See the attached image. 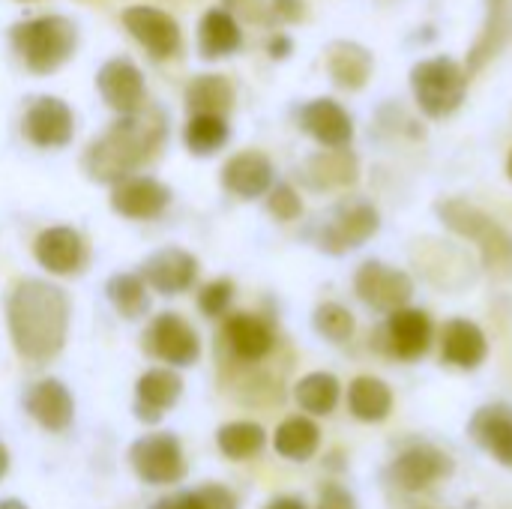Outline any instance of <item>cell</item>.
I'll return each mask as SVG.
<instances>
[{
  "instance_id": "cell-1",
  "label": "cell",
  "mask_w": 512,
  "mask_h": 509,
  "mask_svg": "<svg viewBox=\"0 0 512 509\" xmlns=\"http://www.w3.org/2000/svg\"><path fill=\"white\" fill-rule=\"evenodd\" d=\"M6 321L15 351L39 363L54 357L66 342L69 300L57 285H48L42 279H24L9 294Z\"/></svg>"
},
{
  "instance_id": "cell-2",
  "label": "cell",
  "mask_w": 512,
  "mask_h": 509,
  "mask_svg": "<svg viewBox=\"0 0 512 509\" xmlns=\"http://www.w3.org/2000/svg\"><path fill=\"white\" fill-rule=\"evenodd\" d=\"M165 138L162 111H135L120 117L99 141H93L84 153V168L99 183L126 180L141 162H147Z\"/></svg>"
},
{
  "instance_id": "cell-3",
  "label": "cell",
  "mask_w": 512,
  "mask_h": 509,
  "mask_svg": "<svg viewBox=\"0 0 512 509\" xmlns=\"http://www.w3.org/2000/svg\"><path fill=\"white\" fill-rule=\"evenodd\" d=\"M438 216L441 222L465 237L474 240L483 258V267L498 276V279H512V234L498 222L492 219L486 210H480L477 204L465 201V198H447L438 204Z\"/></svg>"
},
{
  "instance_id": "cell-4",
  "label": "cell",
  "mask_w": 512,
  "mask_h": 509,
  "mask_svg": "<svg viewBox=\"0 0 512 509\" xmlns=\"http://www.w3.org/2000/svg\"><path fill=\"white\" fill-rule=\"evenodd\" d=\"M12 45L30 72L48 75L60 69L75 51V27L60 15L30 18L12 27Z\"/></svg>"
},
{
  "instance_id": "cell-5",
  "label": "cell",
  "mask_w": 512,
  "mask_h": 509,
  "mask_svg": "<svg viewBox=\"0 0 512 509\" xmlns=\"http://www.w3.org/2000/svg\"><path fill=\"white\" fill-rule=\"evenodd\" d=\"M411 90L420 111L432 120H441L459 111V105L465 102L468 72L462 63H456L447 54L426 57L411 69Z\"/></svg>"
},
{
  "instance_id": "cell-6",
  "label": "cell",
  "mask_w": 512,
  "mask_h": 509,
  "mask_svg": "<svg viewBox=\"0 0 512 509\" xmlns=\"http://www.w3.org/2000/svg\"><path fill=\"white\" fill-rule=\"evenodd\" d=\"M135 474L150 486H174L186 477V459L180 441L171 432L144 435L129 450Z\"/></svg>"
},
{
  "instance_id": "cell-7",
  "label": "cell",
  "mask_w": 512,
  "mask_h": 509,
  "mask_svg": "<svg viewBox=\"0 0 512 509\" xmlns=\"http://www.w3.org/2000/svg\"><path fill=\"white\" fill-rule=\"evenodd\" d=\"M357 297L375 312H399L414 297V282L405 270H396L384 261H366L354 276Z\"/></svg>"
},
{
  "instance_id": "cell-8",
  "label": "cell",
  "mask_w": 512,
  "mask_h": 509,
  "mask_svg": "<svg viewBox=\"0 0 512 509\" xmlns=\"http://www.w3.org/2000/svg\"><path fill=\"white\" fill-rule=\"evenodd\" d=\"M381 228V216L369 201H351L336 210L330 225L321 231V249L330 255H345L351 249H360L369 237H375Z\"/></svg>"
},
{
  "instance_id": "cell-9",
  "label": "cell",
  "mask_w": 512,
  "mask_h": 509,
  "mask_svg": "<svg viewBox=\"0 0 512 509\" xmlns=\"http://www.w3.org/2000/svg\"><path fill=\"white\" fill-rule=\"evenodd\" d=\"M450 471H453L450 456H444L441 450H435L429 444H417V447H408L405 453H399L390 462L387 477L402 492H423L432 483H438L441 477H447Z\"/></svg>"
},
{
  "instance_id": "cell-10",
  "label": "cell",
  "mask_w": 512,
  "mask_h": 509,
  "mask_svg": "<svg viewBox=\"0 0 512 509\" xmlns=\"http://www.w3.org/2000/svg\"><path fill=\"white\" fill-rule=\"evenodd\" d=\"M432 321L423 309H399L387 315V324L381 330V342L390 357L396 360H420L432 345Z\"/></svg>"
},
{
  "instance_id": "cell-11",
  "label": "cell",
  "mask_w": 512,
  "mask_h": 509,
  "mask_svg": "<svg viewBox=\"0 0 512 509\" xmlns=\"http://www.w3.org/2000/svg\"><path fill=\"white\" fill-rule=\"evenodd\" d=\"M123 24L147 48V54H153L159 60L177 54V48H180L177 21L168 12L156 9V6H129L123 12Z\"/></svg>"
},
{
  "instance_id": "cell-12",
  "label": "cell",
  "mask_w": 512,
  "mask_h": 509,
  "mask_svg": "<svg viewBox=\"0 0 512 509\" xmlns=\"http://www.w3.org/2000/svg\"><path fill=\"white\" fill-rule=\"evenodd\" d=\"M72 129L75 120L69 105L54 96H39L24 114V135L36 147H63L72 141Z\"/></svg>"
},
{
  "instance_id": "cell-13",
  "label": "cell",
  "mask_w": 512,
  "mask_h": 509,
  "mask_svg": "<svg viewBox=\"0 0 512 509\" xmlns=\"http://www.w3.org/2000/svg\"><path fill=\"white\" fill-rule=\"evenodd\" d=\"M150 348L159 360L171 366H192L201 357L198 333L174 312H165L150 327Z\"/></svg>"
},
{
  "instance_id": "cell-14",
  "label": "cell",
  "mask_w": 512,
  "mask_h": 509,
  "mask_svg": "<svg viewBox=\"0 0 512 509\" xmlns=\"http://www.w3.org/2000/svg\"><path fill=\"white\" fill-rule=\"evenodd\" d=\"M96 84H99L102 99L114 111H120V117L141 111V105H144V75L132 60H108L99 69Z\"/></svg>"
},
{
  "instance_id": "cell-15",
  "label": "cell",
  "mask_w": 512,
  "mask_h": 509,
  "mask_svg": "<svg viewBox=\"0 0 512 509\" xmlns=\"http://www.w3.org/2000/svg\"><path fill=\"white\" fill-rule=\"evenodd\" d=\"M300 126L330 150H345L354 138V120L336 99H312L303 105Z\"/></svg>"
},
{
  "instance_id": "cell-16",
  "label": "cell",
  "mask_w": 512,
  "mask_h": 509,
  "mask_svg": "<svg viewBox=\"0 0 512 509\" xmlns=\"http://www.w3.org/2000/svg\"><path fill=\"white\" fill-rule=\"evenodd\" d=\"M171 201L168 186L153 177H126L114 183L111 207L126 219H156Z\"/></svg>"
},
{
  "instance_id": "cell-17",
  "label": "cell",
  "mask_w": 512,
  "mask_h": 509,
  "mask_svg": "<svg viewBox=\"0 0 512 509\" xmlns=\"http://www.w3.org/2000/svg\"><path fill=\"white\" fill-rule=\"evenodd\" d=\"M36 261L48 270V273H57V276H72L84 267L87 261V249H84V240L78 231L66 228V225H57V228H48L36 237Z\"/></svg>"
},
{
  "instance_id": "cell-18",
  "label": "cell",
  "mask_w": 512,
  "mask_h": 509,
  "mask_svg": "<svg viewBox=\"0 0 512 509\" xmlns=\"http://www.w3.org/2000/svg\"><path fill=\"white\" fill-rule=\"evenodd\" d=\"M486 354H489L486 333L474 321L453 318V321L444 324V330H441V357H444V363L474 372V369H480L486 363Z\"/></svg>"
},
{
  "instance_id": "cell-19",
  "label": "cell",
  "mask_w": 512,
  "mask_h": 509,
  "mask_svg": "<svg viewBox=\"0 0 512 509\" xmlns=\"http://www.w3.org/2000/svg\"><path fill=\"white\" fill-rule=\"evenodd\" d=\"M198 276V261L183 249H159L144 261V279L159 294H183Z\"/></svg>"
},
{
  "instance_id": "cell-20",
  "label": "cell",
  "mask_w": 512,
  "mask_h": 509,
  "mask_svg": "<svg viewBox=\"0 0 512 509\" xmlns=\"http://www.w3.org/2000/svg\"><path fill=\"white\" fill-rule=\"evenodd\" d=\"M222 183L228 192H234L237 198H261L273 189V165L264 153L258 150H246L228 159V165L222 168Z\"/></svg>"
},
{
  "instance_id": "cell-21",
  "label": "cell",
  "mask_w": 512,
  "mask_h": 509,
  "mask_svg": "<svg viewBox=\"0 0 512 509\" xmlns=\"http://www.w3.org/2000/svg\"><path fill=\"white\" fill-rule=\"evenodd\" d=\"M24 408L48 432L69 429L72 417H75V402H72L69 390L60 381H54V378H45V381L33 384L27 399H24Z\"/></svg>"
},
{
  "instance_id": "cell-22",
  "label": "cell",
  "mask_w": 512,
  "mask_h": 509,
  "mask_svg": "<svg viewBox=\"0 0 512 509\" xmlns=\"http://www.w3.org/2000/svg\"><path fill=\"white\" fill-rule=\"evenodd\" d=\"M474 441L492 453L501 465L512 468V408L507 405H486L471 420Z\"/></svg>"
},
{
  "instance_id": "cell-23",
  "label": "cell",
  "mask_w": 512,
  "mask_h": 509,
  "mask_svg": "<svg viewBox=\"0 0 512 509\" xmlns=\"http://www.w3.org/2000/svg\"><path fill=\"white\" fill-rule=\"evenodd\" d=\"M225 342L234 351V357L246 360V363H258L273 351V330L267 321L249 315V312H237L225 321Z\"/></svg>"
},
{
  "instance_id": "cell-24",
  "label": "cell",
  "mask_w": 512,
  "mask_h": 509,
  "mask_svg": "<svg viewBox=\"0 0 512 509\" xmlns=\"http://www.w3.org/2000/svg\"><path fill=\"white\" fill-rule=\"evenodd\" d=\"M183 381L171 369H150L138 378L135 393H138V417L147 423H156L165 408H171L180 399Z\"/></svg>"
},
{
  "instance_id": "cell-25",
  "label": "cell",
  "mask_w": 512,
  "mask_h": 509,
  "mask_svg": "<svg viewBox=\"0 0 512 509\" xmlns=\"http://www.w3.org/2000/svg\"><path fill=\"white\" fill-rule=\"evenodd\" d=\"M327 69L342 90H360L372 75V54L357 42H336L327 51Z\"/></svg>"
},
{
  "instance_id": "cell-26",
  "label": "cell",
  "mask_w": 512,
  "mask_h": 509,
  "mask_svg": "<svg viewBox=\"0 0 512 509\" xmlns=\"http://www.w3.org/2000/svg\"><path fill=\"white\" fill-rule=\"evenodd\" d=\"M348 408L360 423H381L393 411V393L381 378L360 375L348 387Z\"/></svg>"
},
{
  "instance_id": "cell-27",
  "label": "cell",
  "mask_w": 512,
  "mask_h": 509,
  "mask_svg": "<svg viewBox=\"0 0 512 509\" xmlns=\"http://www.w3.org/2000/svg\"><path fill=\"white\" fill-rule=\"evenodd\" d=\"M198 45H201V54L210 57V60L234 54L240 48V24H237V18L228 9H210L201 18V27H198Z\"/></svg>"
},
{
  "instance_id": "cell-28",
  "label": "cell",
  "mask_w": 512,
  "mask_h": 509,
  "mask_svg": "<svg viewBox=\"0 0 512 509\" xmlns=\"http://www.w3.org/2000/svg\"><path fill=\"white\" fill-rule=\"evenodd\" d=\"M318 444H321V429L309 417H288L273 435L276 453L291 462H309L318 453Z\"/></svg>"
},
{
  "instance_id": "cell-29",
  "label": "cell",
  "mask_w": 512,
  "mask_h": 509,
  "mask_svg": "<svg viewBox=\"0 0 512 509\" xmlns=\"http://www.w3.org/2000/svg\"><path fill=\"white\" fill-rule=\"evenodd\" d=\"M186 105L195 114L225 117L234 105V87L225 75H198L186 90Z\"/></svg>"
},
{
  "instance_id": "cell-30",
  "label": "cell",
  "mask_w": 512,
  "mask_h": 509,
  "mask_svg": "<svg viewBox=\"0 0 512 509\" xmlns=\"http://www.w3.org/2000/svg\"><path fill=\"white\" fill-rule=\"evenodd\" d=\"M489 3V12H486V24L474 42V48L468 51V72H477L480 66H486L498 48L504 45L507 39V30H510V15H507V0H486Z\"/></svg>"
},
{
  "instance_id": "cell-31",
  "label": "cell",
  "mask_w": 512,
  "mask_h": 509,
  "mask_svg": "<svg viewBox=\"0 0 512 509\" xmlns=\"http://www.w3.org/2000/svg\"><path fill=\"white\" fill-rule=\"evenodd\" d=\"M339 393H342V390H339L336 375H330V372H312V375H306V378L297 384L294 399H297V405H300L306 414L327 417V414L336 411Z\"/></svg>"
},
{
  "instance_id": "cell-32",
  "label": "cell",
  "mask_w": 512,
  "mask_h": 509,
  "mask_svg": "<svg viewBox=\"0 0 512 509\" xmlns=\"http://www.w3.org/2000/svg\"><path fill=\"white\" fill-rule=\"evenodd\" d=\"M309 180L315 186H351L357 180V156L348 150H330L309 159Z\"/></svg>"
},
{
  "instance_id": "cell-33",
  "label": "cell",
  "mask_w": 512,
  "mask_h": 509,
  "mask_svg": "<svg viewBox=\"0 0 512 509\" xmlns=\"http://www.w3.org/2000/svg\"><path fill=\"white\" fill-rule=\"evenodd\" d=\"M216 444L219 450L228 456V459H252L264 450L267 444V432L258 426V423H249V420H237V423H225L216 435Z\"/></svg>"
},
{
  "instance_id": "cell-34",
  "label": "cell",
  "mask_w": 512,
  "mask_h": 509,
  "mask_svg": "<svg viewBox=\"0 0 512 509\" xmlns=\"http://www.w3.org/2000/svg\"><path fill=\"white\" fill-rule=\"evenodd\" d=\"M108 300L123 318H141L150 309L144 279L135 273H117L108 279Z\"/></svg>"
},
{
  "instance_id": "cell-35",
  "label": "cell",
  "mask_w": 512,
  "mask_h": 509,
  "mask_svg": "<svg viewBox=\"0 0 512 509\" xmlns=\"http://www.w3.org/2000/svg\"><path fill=\"white\" fill-rule=\"evenodd\" d=\"M225 141H228V123H225V117L195 114L186 123V147L195 156H210V153L222 150Z\"/></svg>"
},
{
  "instance_id": "cell-36",
  "label": "cell",
  "mask_w": 512,
  "mask_h": 509,
  "mask_svg": "<svg viewBox=\"0 0 512 509\" xmlns=\"http://www.w3.org/2000/svg\"><path fill=\"white\" fill-rule=\"evenodd\" d=\"M315 330L330 342H348L354 336V315L339 303H321L315 309Z\"/></svg>"
},
{
  "instance_id": "cell-37",
  "label": "cell",
  "mask_w": 512,
  "mask_h": 509,
  "mask_svg": "<svg viewBox=\"0 0 512 509\" xmlns=\"http://www.w3.org/2000/svg\"><path fill=\"white\" fill-rule=\"evenodd\" d=\"M177 509H237V498L225 486H204L174 498Z\"/></svg>"
},
{
  "instance_id": "cell-38",
  "label": "cell",
  "mask_w": 512,
  "mask_h": 509,
  "mask_svg": "<svg viewBox=\"0 0 512 509\" xmlns=\"http://www.w3.org/2000/svg\"><path fill=\"white\" fill-rule=\"evenodd\" d=\"M267 210H270L279 222H291V219H297V216L303 213V201H300V195H297L288 183H279V186H273L270 195H267Z\"/></svg>"
},
{
  "instance_id": "cell-39",
  "label": "cell",
  "mask_w": 512,
  "mask_h": 509,
  "mask_svg": "<svg viewBox=\"0 0 512 509\" xmlns=\"http://www.w3.org/2000/svg\"><path fill=\"white\" fill-rule=\"evenodd\" d=\"M231 300H234V285H231L228 279H219V282H210V285L201 291L198 306H201L204 315L216 318V315H225V312H228Z\"/></svg>"
},
{
  "instance_id": "cell-40",
  "label": "cell",
  "mask_w": 512,
  "mask_h": 509,
  "mask_svg": "<svg viewBox=\"0 0 512 509\" xmlns=\"http://www.w3.org/2000/svg\"><path fill=\"white\" fill-rule=\"evenodd\" d=\"M318 509H357V501L342 486H327L318 498Z\"/></svg>"
},
{
  "instance_id": "cell-41",
  "label": "cell",
  "mask_w": 512,
  "mask_h": 509,
  "mask_svg": "<svg viewBox=\"0 0 512 509\" xmlns=\"http://www.w3.org/2000/svg\"><path fill=\"white\" fill-rule=\"evenodd\" d=\"M273 9L279 18H288V21H297L303 15V3L300 0H273Z\"/></svg>"
},
{
  "instance_id": "cell-42",
  "label": "cell",
  "mask_w": 512,
  "mask_h": 509,
  "mask_svg": "<svg viewBox=\"0 0 512 509\" xmlns=\"http://www.w3.org/2000/svg\"><path fill=\"white\" fill-rule=\"evenodd\" d=\"M288 51H291L288 36H273V42H270V54H273V57H285Z\"/></svg>"
},
{
  "instance_id": "cell-43",
  "label": "cell",
  "mask_w": 512,
  "mask_h": 509,
  "mask_svg": "<svg viewBox=\"0 0 512 509\" xmlns=\"http://www.w3.org/2000/svg\"><path fill=\"white\" fill-rule=\"evenodd\" d=\"M267 509H306V504L300 498H276Z\"/></svg>"
},
{
  "instance_id": "cell-44",
  "label": "cell",
  "mask_w": 512,
  "mask_h": 509,
  "mask_svg": "<svg viewBox=\"0 0 512 509\" xmlns=\"http://www.w3.org/2000/svg\"><path fill=\"white\" fill-rule=\"evenodd\" d=\"M9 471V453H6V447L0 444V477Z\"/></svg>"
},
{
  "instance_id": "cell-45",
  "label": "cell",
  "mask_w": 512,
  "mask_h": 509,
  "mask_svg": "<svg viewBox=\"0 0 512 509\" xmlns=\"http://www.w3.org/2000/svg\"><path fill=\"white\" fill-rule=\"evenodd\" d=\"M153 509H177V504H174V498H162V501H156Z\"/></svg>"
},
{
  "instance_id": "cell-46",
  "label": "cell",
  "mask_w": 512,
  "mask_h": 509,
  "mask_svg": "<svg viewBox=\"0 0 512 509\" xmlns=\"http://www.w3.org/2000/svg\"><path fill=\"white\" fill-rule=\"evenodd\" d=\"M0 509H27V507H24L21 501H12V498H9V501H0Z\"/></svg>"
},
{
  "instance_id": "cell-47",
  "label": "cell",
  "mask_w": 512,
  "mask_h": 509,
  "mask_svg": "<svg viewBox=\"0 0 512 509\" xmlns=\"http://www.w3.org/2000/svg\"><path fill=\"white\" fill-rule=\"evenodd\" d=\"M507 174H510V180H512V150H510V156H507Z\"/></svg>"
}]
</instances>
